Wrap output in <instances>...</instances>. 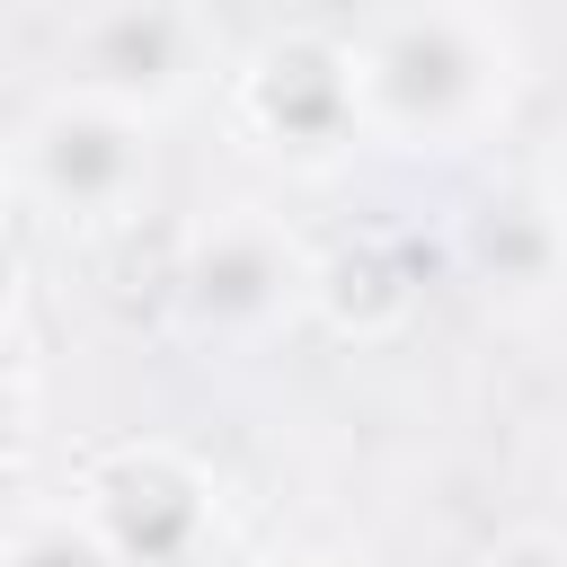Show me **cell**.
<instances>
[{
	"label": "cell",
	"instance_id": "cell-7",
	"mask_svg": "<svg viewBox=\"0 0 567 567\" xmlns=\"http://www.w3.org/2000/svg\"><path fill=\"white\" fill-rule=\"evenodd\" d=\"M416 301H425V275H416V257L399 239L354 230V239L310 248V301H301V319H319L328 337L390 346V337L416 328Z\"/></svg>",
	"mask_w": 567,
	"mask_h": 567
},
{
	"label": "cell",
	"instance_id": "cell-16",
	"mask_svg": "<svg viewBox=\"0 0 567 567\" xmlns=\"http://www.w3.org/2000/svg\"><path fill=\"white\" fill-rule=\"evenodd\" d=\"M0 9H27V0H0Z\"/></svg>",
	"mask_w": 567,
	"mask_h": 567
},
{
	"label": "cell",
	"instance_id": "cell-4",
	"mask_svg": "<svg viewBox=\"0 0 567 567\" xmlns=\"http://www.w3.org/2000/svg\"><path fill=\"white\" fill-rule=\"evenodd\" d=\"M221 106H230V133L248 151H275L292 168H328V159H346L363 142L354 44L328 35V27H284L230 71Z\"/></svg>",
	"mask_w": 567,
	"mask_h": 567
},
{
	"label": "cell",
	"instance_id": "cell-10",
	"mask_svg": "<svg viewBox=\"0 0 567 567\" xmlns=\"http://www.w3.org/2000/svg\"><path fill=\"white\" fill-rule=\"evenodd\" d=\"M44 443V363L27 328H0V470H27Z\"/></svg>",
	"mask_w": 567,
	"mask_h": 567
},
{
	"label": "cell",
	"instance_id": "cell-5",
	"mask_svg": "<svg viewBox=\"0 0 567 567\" xmlns=\"http://www.w3.org/2000/svg\"><path fill=\"white\" fill-rule=\"evenodd\" d=\"M213 71V27L195 0H89L62 35V89L124 106L142 124L177 115Z\"/></svg>",
	"mask_w": 567,
	"mask_h": 567
},
{
	"label": "cell",
	"instance_id": "cell-13",
	"mask_svg": "<svg viewBox=\"0 0 567 567\" xmlns=\"http://www.w3.org/2000/svg\"><path fill=\"white\" fill-rule=\"evenodd\" d=\"M540 221L567 239V124H558L549 151H540Z\"/></svg>",
	"mask_w": 567,
	"mask_h": 567
},
{
	"label": "cell",
	"instance_id": "cell-6",
	"mask_svg": "<svg viewBox=\"0 0 567 567\" xmlns=\"http://www.w3.org/2000/svg\"><path fill=\"white\" fill-rule=\"evenodd\" d=\"M18 186L80 230H115L151 195V124L80 89H53L18 124Z\"/></svg>",
	"mask_w": 567,
	"mask_h": 567
},
{
	"label": "cell",
	"instance_id": "cell-8",
	"mask_svg": "<svg viewBox=\"0 0 567 567\" xmlns=\"http://www.w3.org/2000/svg\"><path fill=\"white\" fill-rule=\"evenodd\" d=\"M177 239H186V221H142V213L106 230V301H115L124 319H168Z\"/></svg>",
	"mask_w": 567,
	"mask_h": 567
},
{
	"label": "cell",
	"instance_id": "cell-9",
	"mask_svg": "<svg viewBox=\"0 0 567 567\" xmlns=\"http://www.w3.org/2000/svg\"><path fill=\"white\" fill-rule=\"evenodd\" d=\"M0 567H115V549L89 532V514L71 496H44L0 523Z\"/></svg>",
	"mask_w": 567,
	"mask_h": 567
},
{
	"label": "cell",
	"instance_id": "cell-3",
	"mask_svg": "<svg viewBox=\"0 0 567 567\" xmlns=\"http://www.w3.org/2000/svg\"><path fill=\"white\" fill-rule=\"evenodd\" d=\"M71 505L115 549V567H204L221 540V478L177 434H115L71 470Z\"/></svg>",
	"mask_w": 567,
	"mask_h": 567
},
{
	"label": "cell",
	"instance_id": "cell-12",
	"mask_svg": "<svg viewBox=\"0 0 567 567\" xmlns=\"http://www.w3.org/2000/svg\"><path fill=\"white\" fill-rule=\"evenodd\" d=\"M27 319V239L0 221V328H18Z\"/></svg>",
	"mask_w": 567,
	"mask_h": 567
},
{
	"label": "cell",
	"instance_id": "cell-2",
	"mask_svg": "<svg viewBox=\"0 0 567 567\" xmlns=\"http://www.w3.org/2000/svg\"><path fill=\"white\" fill-rule=\"evenodd\" d=\"M310 301V248L275 204H213L177 239V292L168 319L195 346H266Z\"/></svg>",
	"mask_w": 567,
	"mask_h": 567
},
{
	"label": "cell",
	"instance_id": "cell-15",
	"mask_svg": "<svg viewBox=\"0 0 567 567\" xmlns=\"http://www.w3.org/2000/svg\"><path fill=\"white\" fill-rule=\"evenodd\" d=\"M558 505H567V443H558Z\"/></svg>",
	"mask_w": 567,
	"mask_h": 567
},
{
	"label": "cell",
	"instance_id": "cell-14",
	"mask_svg": "<svg viewBox=\"0 0 567 567\" xmlns=\"http://www.w3.org/2000/svg\"><path fill=\"white\" fill-rule=\"evenodd\" d=\"M248 567H346V558H328V549H301V540H284V549H257Z\"/></svg>",
	"mask_w": 567,
	"mask_h": 567
},
{
	"label": "cell",
	"instance_id": "cell-1",
	"mask_svg": "<svg viewBox=\"0 0 567 567\" xmlns=\"http://www.w3.org/2000/svg\"><path fill=\"white\" fill-rule=\"evenodd\" d=\"M523 44L487 0H399L354 35L363 142L470 151L514 115Z\"/></svg>",
	"mask_w": 567,
	"mask_h": 567
},
{
	"label": "cell",
	"instance_id": "cell-11",
	"mask_svg": "<svg viewBox=\"0 0 567 567\" xmlns=\"http://www.w3.org/2000/svg\"><path fill=\"white\" fill-rule=\"evenodd\" d=\"M487 567H567V523H514L487 549Z\"/></svg>",
	"mask_w": 567,
	"mask_h": 567
}]
</instances>
